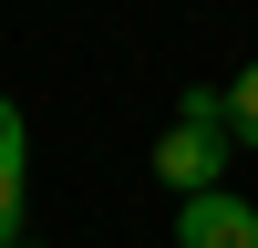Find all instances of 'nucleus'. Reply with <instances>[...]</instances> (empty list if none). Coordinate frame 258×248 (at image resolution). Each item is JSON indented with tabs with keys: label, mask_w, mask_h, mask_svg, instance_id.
Wrapping results in <instances>:
<instances>
[{
	"label": "nucleus",
	"mask_w": 258,
	"mask_h": 248,
	"mask_svg": "<svg viewBox=\"0 0 258 248\" xmlns=\"http://www.w3.org/2000/svg\"><path fill=\"white\" fill-rule=\"evenodd\" d=\"M227 155H238V135H227V83H197V93L176 103V124L155 135V186L207 197V186H227Z\"/></svg>",
	"instance_id": "nucleus-1"
},
{
	"label": "nucleus",
	"mask_w": 258,
	"mask_h": 248,
	"mask_svg": "<svg viewBox=\"0 0 258 248\" xmlns=\"http://www.w3.org/2000/svg\"><path fill=\"white\" fill-rule=\"evenodd\" d=\"M176 248H258V207L207 186V197H176Z\"/></svg>",
	"instance_id": "nucleus-2"
},
{
	"label": "nucleus",
	"mask_w": 258,
	"mask_h": 248,
	"mask_svg": "<svg viewBox=\"0 0 258 248\" xmlns=\"http://www.w3.org/2000/svg\"><path fill=\"white\" fill-rule=\"evenodd\" d=\"M21 176H31V135H21V103L0 93V248H21Z\"/></svg>",
	"instance_id": "nucleus-3"
},
{
	"label": "nucleus",
	"mask_w": 258,
	"mask_h": 248,
	"mask_svg": "<svg viewBox=\"0 0 258 248\" xmlns=\"http://www.w3.org/2000/svg\"><path fill=\"white\" fill-rule=\"evenodd\" d=\"M227 135H238V145H258V62L227 83Z\"/></svg>",
	"instance_id": "nucleus-4"
},
{
	"label": "nucleus",
	"mask_w": 258,
	"mask_h": 248,
	"mask_svg": "<svg viewBox=\"0 0 258 248\" xmlns=\"http://www.w3.org/2000/svg\"><path fill=\"white\" fill-rule=\"evenodd\" d=\"M21 248H41V238H21Z\"/></svg>",
	"instance_id": "nucleus-5"
}]
</instances>
